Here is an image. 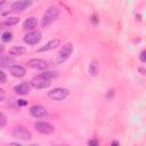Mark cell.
Segmentation results:
<instances>
[{"mask_svg": "<svg viewBox=\"0 0 146 146\" xmlns=\"http://www.w3.org/2000/svg\"><path fill=\"white\" fill-rule=\"evenodd\" d=\"M59 16V9L57 8V7H49L46 11H44V14H43V16H42V21H41V24H42V26L43 27H48V26H50L56 19H57V17Z\"/></svg>", "mask_w": 146, "mask_h": 146, "instance_id": "obj_1", "label": "cell"}, {"mask_svg": "<svg viewBox=\"0 0 146 146\" xmlns=\"http://www.w3.org/2000/svg\"><path fill=\"white\" fill-rule=\"evenodd\" d=\"M72 52H73V44L71 42L65 43L60 48V50L57 55V63H64L65 60H67L70 58V56L72 55Z\"/></svg>", "mask_w": 146, "mask_h": 146, "instance_id": "obj_2", "label": "cell"}, {"mask_svg": "<svg viewBox=\"0 0 146 146\" xmlns=\"http://www.w3.org/2000/svg\"><path fill=\"white\" fill-rule=\"evenodd\" d=\"M30 83H31V87H33L35 89H46V88H49L51 84L50 79H47L46 76H43L41 74L38 76H34Z\"/></svg>", "mask_w": 146, "mask_h": 146, "instance_id": "obj_3", "label": "cell"}, {"mask_svg": "<svg viewBox=\"0 0 146 146\" xmlns=\"http://www.w3.org/2000/svg\"><path fill=\"white\" fill-rule=\"evenodd\" d=\"M70 95V90L65 88H55L48 91V97L51 100H63Z\"/></svg>", "mask_w": 146, "mask_h": 146, "instance_id": "obj_4", "label": "cell"}, {"mask_svg": "<svg viewBox=\"0 0 146 146\" xmlns=\"http://www.w3.org/2000/svg\"><path fill=\"white\" fill-rule=\"evenodd\" d=\"M34 128L36 131H39L42 135H50L54 132L55 127L49 123V122H44V121H40V122H35L34 123Z\"/></svg>", "mask_w": 146, "mask_h": 146, "instance_id": "obj_5", "label": "cell"}, {"mask_svg": "<svg viewBox=\"0 0 146 146\" xmlns=\"http://www.w3.org/2000/svg\"><path fill=\"white\" fill-rule=\"evenodd\" d=\"M11 133H13V137L18 138V139H22V140H30L32 138L31 132L27 129H25L24 127H22V125L15 127Z\"/></svg>", "mask_w": 146, "mask_h": 146, "instance_id": "obj_6", "label": "cell"}, {"mask_svg": "<svg viewBox=\"0 0 146 146\" xmlns=\"http://www.w3.org/2000/svg\"><path fill=\"white\" fill-rule=\"evenodd\" d=\"M41 38H42V34L39 31H32V32L25 34L24 38H23V40H24L25 43H27L30 46H34V44H36V43L40 42Z\"/></svg>", "mask_w": 146, "mask_h": 146, "instance_id": "obj_7", "label": "cell"}, {"mask_svg": "<svg viewBox=\"0 0 146 146\" xmlns=\"http://www.w3.org/2000/svg\"><path fill=\"white\" fill-rule=\"evenodd\" d=\"M30 113H31L32 116L38 117V119L46 117L47 114H48L47 108L43 107L42 105H33V106H31V108H30Z\"/></svg>", "mask_w": 146, "mask_h": 146, "instance_id": "obj_8", "label": "cell"}, {"mask_svg": "<svg viewBox=\"0 0 146 146\" xmlns=\"http://www.w3.org/2000/svg\"><path fill=\"white\" fill-rule=\"evenodd\" d=\"M29 66L34 68V70H40V71H44L48 68V63L43 59H39V58H33V59H30L27 62Z\"/></svg>", "mask_w": 146, "mask_h": 146, "instance_id": "obj_9", "label": "cell"}, {"mask_svg": "<svg viewBox=\"0 0 146 146\" xmlns=\"http://www.w3.org/2000/svg\"><path fill=\"white\" fill-rule=\"evenodd\" d=\"M31 5H32V0H19L11 5V10L14 13H19L27 9Z\"/></svg>", "mask_w": 146, "mask_h": 146, "instance_id": "obj_10", "label": "cell"}, {"mask_svg": "<svg viewBox=\"0 0 146 146\" xmlns=\"http://www.w3.org/2000/svg\"><path fill=\"white\" fill-rule=\"evenodd\" d=\"M14 91H16L18 95H27L31 91V83H29V82H22L19 84H16L14 87Z\"/></svg>", "mask_w": 146, "mask_h": 146, "instance_id": "obj_11", "label": "cell"}, {"mask_svg": "<svg viewBox=\"0 0 146 146\" xmlns=\"http://www.w3.org/2000/svg\"><path fill=\"white\" fill-rule=\"evenodd\" d=\"M9 72H10L11 75H14L16 78H23L26 73V70L21 65H10L9 66Z\"/></svg>", "mask_w": 146, "mask_h": 146, "instance_id": "obj_12", "label": "cell"}, {"mask_svg": "<svg viewBox=\"0 0 146 146\" xmlns=\"http://www.w3.org/2000/svg\"><path fill=\"white\" fill-rule=\"evenodd\" d=\"M57 46H59V39H51V40H49L44 46H42L41 48H39V49H38V52L52 50V49H55Z\"/></svg>", "mask_w": 146, "mask_h": 146, "instance_id": "obj_13", "label": "cell"}, {"mask_svg": "<svg viewBox=\"0 0 146 146\" xmlns=\"http://www.w3.org/2000/svg\"><path fill=\"white\" fill-rule=\"evenodd\" d=\"M14 63H15V58L13 56H1L0 57V68L9 67Z\"/></svg>", "mask_w": 146, "mask_h": 146, "instance_id": "obj_14", "label": "cell"}, {"mask_svg": "<svg viewBox=\"0 0 146 146\" xmlns=\"http://www.w3.org/2000/svg\"><path fill=\"white\" fill-rule=\"evenodd\" d=\"M36 24H38L36 18L32 16V17H29V18H26V19L24 21V23H23V29H25V30H33V29L36 26Z\"/></svg>", "mask_w": 146, "mask_h": 146, "instance_id": "obj_15", "label": "cell"}, {"mask_svg": "<svg viewBox=\"0 0 146 146\" xmlns=\"http://www.w3.org/2000/svg\"><path fill=\"white\" fill-rule=\"evenodd\" d=\"M98 73H99V64L96 60L90 62V65H89V74L91 76H96Z\"/></svg>", "mask_w": 146, "mask_h": 146, "instance_id": "obj_16", "label": "cell"}, {"mask_svg": "<svg viewBox=\"0 0 146 146\" xmlns=\"http://www.w3.org/2000/svg\"><path fill=\"white\" fill-rule=\"evenodd\" d=\"M26 51V49L24 47H21V46H16V47H13L10 50H9V54L13 55V56H22L24 55Z\"/></svg>", "mask_w": 146, "mask_h": 146, "instance_id": "obj_17", "label": "cell"}, {"mask_svg": "<svg viewBox=\"0 0 146 146\" xmlns=\"http://www.w3.org/2000/svg\"><path fill=\"white\" fill-rule=\"evenodd\" d=\"M9 105L15 106V107H21V106H26L27 105V100L25 99H18V98H11L8 102Z\"/></svg>", "mask_w": 146, "mask_h": 146, "instance_id": "obj_18", "label": "cell"}, {"mask_svg": "<svg viewBox=\"0 0 146 146\" xmlns=\"http://www.w3.org/2000/svg\"><path fill=\"white\" fill-rule=\"evenodd\" d=\"M19 22V18L17 17H8L3 23H1V25H5V26H14L16 24H18Z\"/></svg>", "mask_w": 146, "mask_h": 146, "instance_id": "obj_19", "label": "cell"}, {"mask_svg": "<svg viewBox=\"0 0 146 146\" xmlns=\"http://www.w3.org/2000/svg\"><path fill=\"white\" fill-rule=\"evenodd\" d=\"M1 39H2L3 42H9V41H11V39H13V33H11L10 31H6V32L2 33Z\"/></svg>", "mask_w": 146, "mask_h": 146, "instance_id": "obj_20", "label": "cell"}, {"mask_svg": "<svg viewBox=\"0 0 146 146\" xmlns=\"http://www.w3.org/2000/svg\"><path fill=\"white\" fill-rule=\"evenodd\" d=\"M41 75H43V76H46L47 79H50V80H51V79L57 78V75H58V74H57L56 72H52V71H44Z\"/></svg>", "mask_w": 146, "mask_h": 146, "instance_id": "obj_21", "label": "cell"}, {"mask_svg": "<svg viewBox=\"0 0 146 146\" xmlns=\"http://www.w3.org/2000/svg\"><path fill=\"white\" fill-rule=\"evenodd\" d=\"M6 124H7V117L2 112H0V128H5Z\"/></svg>", "mask_w": 146, "mask_h": 146, "instance_id": "obj_22", "label": "cell"}, {"mask_svg": "<svg viewBox=\"0 0 146 146\" xmlns=\"http://www.w3.org/2000/svg\"><path fill=\"white\" fill-rule=\"evenodd\" d=\"M7 81V76H6V73H3L1 70H0V82L1 83H5Z\"/></svg>", "mask_w": 146, "mask_h": 146, "instance_id": "obj_23", "label": "cell"}, {"mask_svg": "<svg viewBox=\"0 0 146 146\" xmlns=\"http://www.w3.org/2000/svg\"><path fill=\"white\" fill-rule=\"evenodd\" d=\"M5 99H6V91L2 88H0V102H3Z\"/></svg>", "mask_w": 146, "mask_h": 146, "instance_id": "obj_24", "label": "cell"}, {"mask_svg": "<svg viewBox=\"0 0 146 146\" xmlns=\"http://www.w3.org/2000/svg\"><path fill=\"white\" fill-rule=\"evenodd\" d=\"M140 60H141L143 63L146 62V51H145V50H143L141 54H140Z\"/></svg>", "mask_w": 146, "mask_h": 146, "instance_id": "obj_25", "label": "cell"}, {"mask_svg": "<svg viewBox=\"0 0 146 146\" xmlns=\"http://www.w3.org/2000/svg\"><path fill=\"white\" fill-rule=\"evenodd\" d=\"M99 143H98V140H95V139H91V140H89L88 141V145H94V146H97Z\"/></svg>", "mask_w": 146, "mask_h": 146, "instance_id": "obj_26", "label": "cell"}, {"mask_svg": "<svg viewBox=\"0 0 146 146\" xmlns=\"http://www.w3.org/2000/svg\"><path fill=\"white\" fill-rule=\"evenodd\" d=\"M91 21H92L95 24H97V23H98V18H97V16H96V15H92V16H91Z\"/></svg>", "mask_w": 146, "mask_h": 146, "instance_id": "obj_27", "label": "cell"}, {"mask_svg": "<svg viewBox=\"0 0 146 146\" xmlns=\"http://www.w3.org/2000/svg\"><path fill=\"white\" fill-rule=\"evenodd\" d=\"M3 50H5V47H3L2 44H0V55L3 52Z\"/></svg>", "mask_w": 146, "mask_h": 146, "instance_id": "obj_28", "label": "cell"}, {"mask_svg": "<svg viewBox=\"0 0 146 146\" xmlns=\"http://www.w3.org/2000/svg\"><path fill=\"white\" fill-rule=\"evenodd\" d=\"M112 145H119V141L114 140V141H112Z\"/></svg>", "mask_w": 146, "mask_h": 146, "instance_id": "obj_29", "label": "cell"}, {"mask_svg": "<svg viewBox=\"0 0 146 146\" xmlns=\"http://www.w3.org/2000/svg\"><path fill=\"white\" fill-rule=\"evenodd\" d=\"M2 5H5V1H1V2H0V8H1Z\"/></svg>", "mask_w": 146, "mask_h": 146, "instance_id": "obj_30", "label": "cell"}]
</instances>
